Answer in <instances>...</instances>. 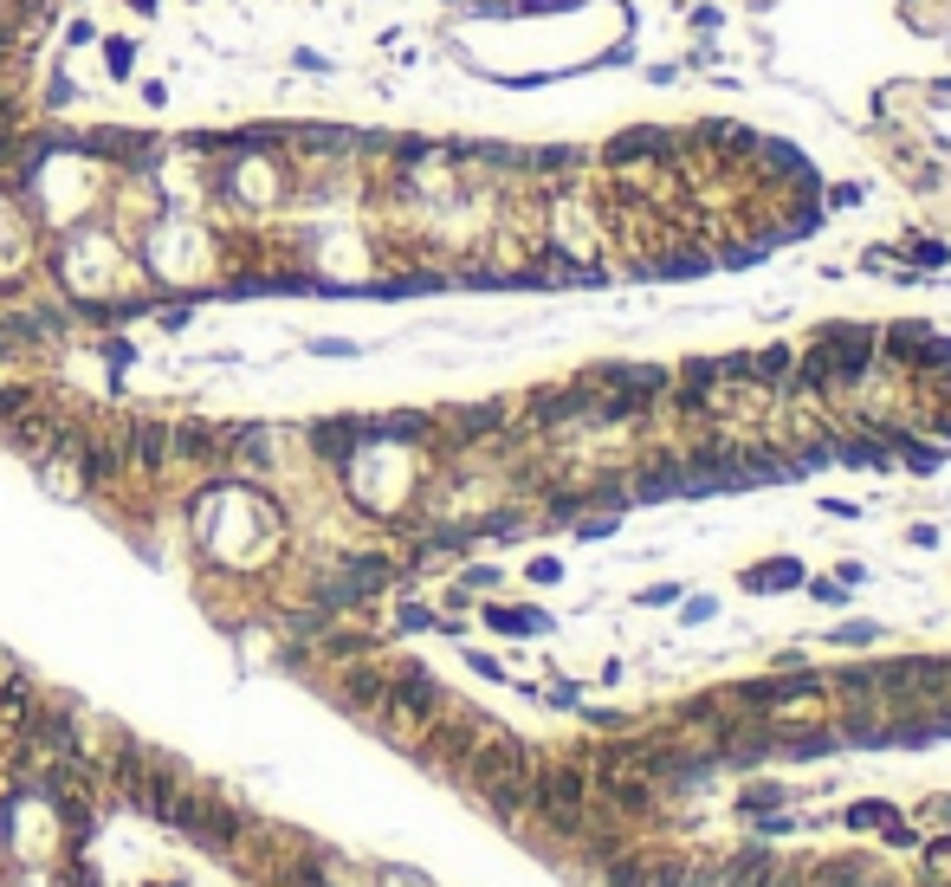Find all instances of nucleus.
I'll list each match as a JSON object with an SVG mask.
<instances>
[{"instance_id":"1","label":"nucleus","mask_w":951,"mask_h":887,"mask_svg":"<svg viewBox=\"0 0 951 887\" xmlns=\"http://www.w3.org/2000/svg\"><path fill=\"white\" fill-rule=\"evenodd\" d=\"M188 518H195V544L214 557V564H227V570L266 564L272 544H279V506H272V493H259L253 480L208 486Z\"/></svg>"},{"instance_id":"2","label":"nucleus","mask_w":951,"mask_h":887,"mask_svg":"<svg viewBox=\"0 0 951 887\" xmlns=\"http://www.w3.org/2000/svg\"><path fill=\"white\" fill-rule=\"evenodd\" d=\"M214 247L220 240H208L195 221H182V214H169V221H149L143 234V266L162 279V292H201V285L214 279Z\"/></svg>"},{"instance_id":"3","label":"nucleus","mask_w":951,"mask_h":887,"mask_svg":"<svg viewBox=\"0 0 951 887\" xmlns=\"http://www.w3.org/2000/svg\"><path fill=\"white\" fill-rule=\"evenodd\" d=\"M52 272H59V285L78 305H98L110 292V272H117V234L98 227V221H78L72 234L59 240V253H52Z\"/></svg>"},{"instance_id":"4","label":"nucleus","mask_w":951,"mask_h":887,"mask_svg":"<svg viewBox=\"0 0 951 887\" xmlns=\"http://www.w3.org/2000/svg\"><path fill=\"white\" fill-rule=\"evenodd\" d=\"M770 875H777V855L770 849H744V855H732V868H719L725 887H770Z\"/></svg>"},{"instance_id":"5","label":"nucleus","mask_w":951,"mask_h":887,"mask_svg":"<svg viewBox=\"0 0 951 887\" xmlns=\"http://www.w3.org/2000/svg\"><path fill=\"white\" fill-rule=\"evenodd\" d=\"M104 72L110 78H130L136 72V46H130V39H104Z\"/></svg>"},{"instance_id":"6","label":"nucleus","mask_w":951,"mask_h":887,"mask_svg":"<svg viewBox=\"0 0 951 887\" xmlns=\"http://www.w3.org/2000/svg\"><path fill=\"white\" fill-rule=\"evenodd\" d=\"M848 823H854V829H880V823H893V810H887V803H854Z\"/></svg>"},{"instance_id":"7","label":"nucleus","mask_w":951,"mask_h":887,"mask_svg":"<svg viewBox=\"0 0 951 887\" xmlns=\"http://www.w3.org/2000/svg\"><path fill=\"white\" fill-rule=\"evenodd\" d=\"M72 98H78V85H72L65 72H52V78H46V111H65Z\"/></svg>"},{"instance_id":"8","label":"nucleus","mask_w":951,"mask_h":887,"mask_svg":"<svg viewBox=\"0 0 951 887\" xmlns=\"http://www.w3.org/2000/svg\"><path fill=\"white\" fill-rule=\"evenodd\" d=\"M945 875H951V842H939V849H932V855H926V881H932V887H939Z\"/></svg>"},{"instance_id":"9","label":"nucleus","mask_w":951,"mask_h":887,"mask_svg":"<svg viewBox=\"0 0 951 887\" xmlns=\"http://www.w3.org/2000/svg\"><path fill=\"white\" fill-rule=\"evenodd\" d=\"M311 350H317V357H356L350 337H311Z\"/></svg>"},{"instance_id":"10","label":"nucleus","mask_w":951,"mask_h":887,"mask_svg":"<svg viewBox=\"0 0 951 887\" xmlns=\"http://www.w3.org/2000/svg\"><path fill=\"white\" fill-rule=\"evenodd\" d=\"M91 39H98V33H91V20H72V26H65V46H91Z\"/></svg>"},{"instance_id":"11","label":"nucleus","mask_w":951,"mask_h":887,"mask_svg":"<svg viewBox=\"0 0 951 887\" xmlns=\"http://www.w3.org/2000/svg\"><path fill=\"white\" fill-rule=\"evenodd\" d=\"M123 7H130V13H143V20H149V13H156L162 0H123Z\"/></svg>"}]
</instances>
